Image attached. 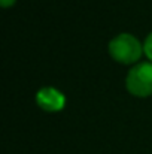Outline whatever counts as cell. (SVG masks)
<instances>
[{
  "instance_id": "6da1fadb",
  "label": "cell",
  "mask_w": 152,
  "mask_h": 154,
  "mask_svg": "<svg viewBox=\"0 0 152 154\" xmlns=\"http://www.w3.org/2000/svg\"><path fill=\"white\" fill-rule=\"evenodd\" d=\"M109 52L116 61L128 64V63H134L140 58L143 48L134 36L122 33L110 41Z\"/></svg>"
},
{
  "instance_id": "7a4b0ae2",
  "label": "cell",
  "mask_w": 152,
  "mask_h": 154,
  "mask_svg": "<svg viewBox=\"0 0 152 154\" xmlns=\"http://www.w3.org/2000/svg\"><path fill=\"white\" fill-rule=\"evenodd\" d=\"M127 90L139 97L152 94V63H139L127 75Z\"/></svg>"
},
{
  "instance_id": "3957f363",
  "label": "cell",
  "mask_w": 152,
  "mask_h": 154,
  "mask_svg": "<svg viewBox=\"0 0 152 154\" xmlns=\"http://www.w3.org/2000/svg\"><path fill=\"white\" fill-rule=\"evenodd\" d=\"M36 102L42 109H45L48 112H57L64 108L66 97L63 93H60L54 87H43L37 91Z\"/></svg>"
},
{
  "instance_id": "277c9868",
  "label": "cell",
  "mask_w": 152,
  "mask_h": 154,
  "mask_svg": "<svg viewBox=\"0 0 152 154\" xmlns=\"http://www.w3.org/2000/svg\"><path fill=\"white\" fill-rule=\"evenodd\" d=\"M143 51H145V54L149 57L152 60V33L146 38V41H145V45H143Z\"/></svg>"
},
{
  "instance_id": "5b68a950",
  "label": "cell",
  "mask_w": 152,
  "mask_h": 154,
  "mask_svg": "<svg viewBox=\"0 0 152 154\" xmlns=\"http://www.w3.org/2000/svg\"><path fill=\"white\" fill-rule=\"evenodd\" d=\"M0 3H1L3 8H9V6H12L15 3V0H0Z\"/></svg>"
}]
</instances>
